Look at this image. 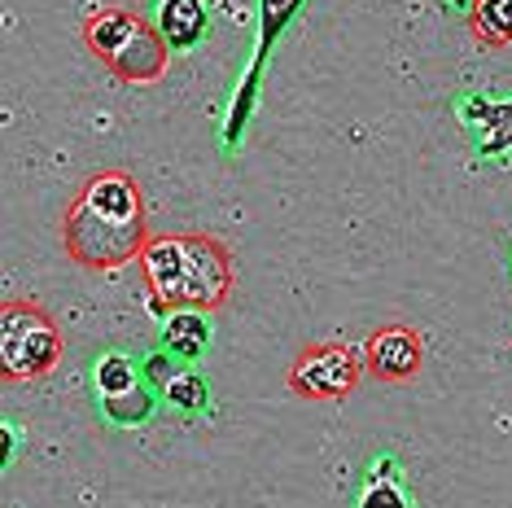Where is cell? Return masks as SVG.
<instances>
[{
    "label": "cell",
    "mask_w": 512,
    "mask_h": 508,
    "mask_svg": "<svg viewBox=\"0 0 512 508\" xmlns=\"http://www.w3.org/2000/svg\"><path fill=\"white\" fill-rule=\"evenodd\" d=\"M162 399H167L171 412H184V417H193V412H202L206 403H211V381H206L197 368L184 364L176 377L162 386Z\"/></svg>",
    "instance_id": "obj_14"
},
{
    "label": "cell",
    "mask_w": 512,
    "mask_h": 508,
    "mask_svg": "<svg viewBox=\"0 0 512 508\" xmlns=\"http://www.w3.org/2000/svg\"><path fill=\"white\" fill-rule=\"evenodd\" d=\"M359 508H407V500H403L399 482H390V478H372V482H368V491H364V500H359Z\"/></svg>",
    "instance_id": "obj_16"
},
{
    "label": "cell",
    "mask_w": 512,
    "mask_h": 508,
    "mask_svg": "<svg viewBox=\"0 0 512 508\" xmlns=\"http://www.w3.org/2000/svg\"><path fill=\"white\" fill-rule=\"evenodd\" d=\"M460 123L477 136V149H482V154H508L512 149V101L464 97Z\"/></svg>",
    "instance_id": "obj_8"
},
{
    "label": "cell",
    "mask_w": 512,
    "mask_h": 508,
    "mask_svg": "<svg viewBox=\"0 0 512 508\" xmlns=\"http://www.w3.org/2000/svg\"><path fill=\"white\" fill-rule=\"evenodd\" d=\"M307 5V0H259V53H254V66L246 75H259L263 71V57L272 53L276 36L289 27V22L298 18V9Z\"/></svg>",
    "instance_id": "obj_12"
},
{
    "label": "cell",
    "mask_w": 512,
    "mask_h": 508,
    "mask_svg": "<svg viewBox=\"0 0 512 508\" xmlns=\"http://www.w3.org/2000/svg\"><path fill=\"white\" fill-rule=\"evenodd\" d=\"M447 5H451V9H460V14H473V9L482 5V0H447Z\"/></svg>",
    "instance_id": "obj_17"
},
{
    "label": "cell",
    "mask_w": 512,
    "mask_h": 508,
    "mask_svg": "<svg viewBox=\"0 0 512 508\" xmlns=\"http://www.w3.org/2000/svg\"><path fill=\"white\" fill-rule=\"evenodd\" d=\"M66 355L62 325L31 298H9L0 307V373L5 381L49 377Z\"/></svg>",
    "instance_id": "obj_4"
},
{
    "label": "cell",
    "mask_w": 512,
    "mask_h": 508,
    "mask_svg": "<svg viewBox=\"0 0 512 508\" xmlns=\"http://www.w3.org/2000/svg\"><path fill=\"white\" fill-rule=\"evenodd\" d=\"M145 381V373L136 368L132 355L123 351H106L97 364H92V386H97V403L101 399H114V395H127V390H136Z\"/></svg>",
    "instance_id": "obj_10"
},
{
    "label": "cell",
    "mask_w": 512,
    "mask_h": 508,
    "mask_svg": "<svg viewBox=\"0 0 512 508\" xmlns=\"http://www.w3.org/2000/svg\"><path fill=\"white\" fill-rule=\"evenodd\" d=\"M101 417L110 425H119V430H136V425H145L154 417V386L141 381L136 390H127V395H114V399H101Z\"/></svg>",
    "instance_id": "obj_13"
},
{
    "label": "cell",
    "mask_w": 512,
    "mask_h": 508,
    "mask_svg": "<svg viewBox=\"0 0 512 508\" xmlns=\"http://www.w3.org/2000/svg\"><path fill=\"white\" fill-rule=\"evenodd\" d=\"M469 31L482 49H508L512 44V0H482L469 14Z\"/></svg>",
    "instance_id": "obj_11"
},
{
    "label": "cell",
    "mask_w": 512,
    "mask_h": 508,
    "mask_svg": "<svg viewBox=\"0 0 512 508\" xmlns=\"http://www.w3.org/2000/svg\"><path fill=\"white\" fill-rule=\"evenodd\" d=\"M425 364V338L412 325H381L364 342V368L377 381H412Z\"/></svg>",
    "instance_id": "obj_6"
},
{
    "label": "cell",
    "mask_w": 512,
    "mask_h": 508,
    "mask_svg": "<svg viewBox=\"0 0 512 508\" xmlns=\"http://www.w3.org/2000/svg\"><path fill=\"white\" fill-rule=\"evenodd\" d=\"M84 44L101 66L123 84H154L171 66V44L162 40L154 18L127 5H97L84 18Z\"/></svg>",
    "instance_id": "obj_3"
},
{
    "label": "cell",
    "mask_w": 512,
    "mask_h": 508,
    "mask_svg": "<svg viewBox=\"0 0 512 508\" xmlns=\"http://www.w3.org/2000/svg\"><path fill=\"white\" fill-rule=\"evenodd\" d=\"M154 27L171 44V53H189L211 31V0H158Z\"/></svg>",
    "instance_id": "obj_7"
},
{
    "label": "cell",
    "mask_w": 512,
    "mask_h": 508,
    "mask_svg": "<svg viewBox=\"0 0 512 508\" xmlns=\"http://www.w3.org/2000/svg\"><path fill=\"white\" fill-rule=\"evenodd\" d=\"M62 241L66 254L88 272H114L141 259V250L149 246V219L145 193L132 171L106 167L88 176L62 219Z\"/></svg>",
    "instance_id": "obj_1"
},
{
    "label": "cell",
    "mask_w": 512,
    "mask_h": 508,
    "mask_svg": "<svg viewBox=\"0 0 512 508\" xmlns=\"http://www.w3.org/2000/svg\"><path fill=\"white\" fill-rule=\"evenodd\" d=\"M162 351H171L184 364H197L211 351V311L176 307L162 320Z\"/></svg>",
    "instance_id": "obj_9"
},
{
    "label": "cell",
    "mask_w": 512,
    "mask_h": 508,
    "mask_svg": "<svg viewBox=\"0 0 512 508\" xmlns=\"http://www.w3.org/2000/svg\"><path fill=\"white\" fill-rule=\"evenodd\" d=\"M180 368H184V360H176V355H171V351H154V355H149V360L141 364V373H145L149 386H154L158 395H162V386H167V381L176 377Z\"/></svg>",
    "instance_id": "obj_15"
},
{
    "label": "cell",
    "mask_w": 512,
    "mask_h": 508,
    "mask_svg": "<svg viewBox=\"0 0 512 508\" xmlns=\"http://www.w3.org/2000/svg\"><path fill=\"white\" fill-rule=\"evenodd\" d=\"M364 346L316 342L289 364V390L302 399H346L364 377Z\"/></svg>",
    "instance_id": "obj_5"
},
{
    "label": "cell",
    "mask_w": 512,
    "mask_h": 508,
    "mask_svg": "<svg viewBox=\"0 0 512 508\" xmlns=\"http://www.w3.org/2000/svg\"><path fill=\"white\" fill-rule=\"evenodd\" d=\"M149 307L162 320L176 307L219 311L232 294V250L211 233H162L141 250Z\"/></svg>",
    "instance_id": "obj_2"
}]
</instances>
